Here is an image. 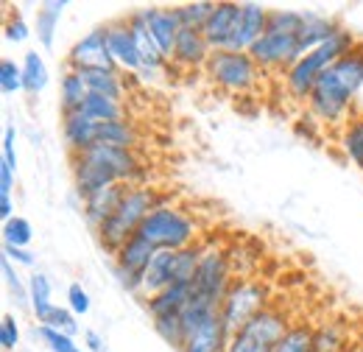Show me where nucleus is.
Returning <instances> with one entry per match:
<instances>
[{"label": "nucleus", "mask_w": 363, "mask_h": 352, "mask_svg": "<svg viewBox=\"0 0 363 352\" xmlns=\"http://www.w3.org/2000/svg\"><path fill=\"white\" fill-rule=\"evenodd\" d=\"M204 76L210 79V84L224 89L235 98H243L249 92L260 87L263 70L260 65L252 59V53L243 50H213L210 62L204 65Z\"/></svg>", "instance_id": "5"}, {"label": "nucleus", "mask_w": 363, "mask_h": 352, "mask_svg": "<svg viewBox=\"0 0 363 352\" xmlns=\"http://www.w3.org/2000/svg\"><path fill=\"white\" fill-rule=\"evenodd\" d=\"M249 53L263 73H279V76H285L305 56L299 34H277V31H266Z\"/></svg>", "instance_id": "9"}, {"label": "nucleus", "mask_w": 363, "mask_h": 352, "mask_svg": "<svg viewBox=\"0 0 363 352\" xmlns=\"http://www.w3.org/2000/svg\"><path fill=\"white\" fill-rule=\"evenodd\" d=\"M355 45H358V37H355L347 26H341L327 43H321L318 48L308 50V53L282 76L285 92H288L294 101H305V104H308V98H311L313 87L318 84V79H321L341 56H347Z\"/></svg>", "instance_id": "3"}, {"label": "nucleus", "mask_w": 363, "mask_h": 352, "mask_svg": "<svg viewBox=\"0 0 363 352\" xmlns=\"http://www.w3.org/2000/svg\"><path fill=\"white\" fill-rule=\"evenodd\" d=\"M104 34H106V45H109V53H112L118 70H123V73H137V70L143 67V59H140L135 34H132L126 17H118V20L104 23Z\"/></svg>", "instance_id": "13"}, {"label": "nucleus", "mask_w": 363, "mask_h": 352, "mask_svg": "<svg viewBox=\"0 0 363 352\" xmlns=\"http://www.w3.org/2000/svg\"><path fill=\"white\" fill-rule=\"evenodd\" d=\"M3 34H6V40L14 45L26 43L28 37H31V28H28V23L23 20V14L14 9V11H9L6 14V23H3Z\"/></svg>", "instance_id": "44"}, {"label": "nucleus", "mask_w": 363, "mask_h": 352, "mask_svg": "<svg viewBox=\"0 0 363 352\" xmlns=\"http://www.w3.org/2000/svg\"><path fill=\"white\" fill-rule=\"evenodd\" d=\"M229 344H232V333L227 330L221 313H213L184 339V347L179 352H229Z\"/></svg>", "instance_id": "16"}, {"label": "nucleus", "mask_w": 363, "mask_h": 352, "mask_svg": "<svg viewBox=\"0 0 363 352\" xmlns=\"http://www.w3.org/2000/svg\"><path fill=\"white\" fill-rule=\"evenodd\" d=\"M3 258H9L14 265H28L34 268V255L28 249H20V246H3Z\"/></svg>", "instance_id": "48"}, {"label": "nucleus", "mask_w": 363, "mask_h": 352, "mask_svg": "<svg viewBox=\"0 0 363 352\" xmlns=\"http://www.w3.org/2000/svg\"><path fill=\"white\" fill-rule=\"evenodd\" d=\"M201 246H204L201 263H199V271H196L190 288H193V294L216 302L218 310H221V302L227 297L229 285L235 282V274H232V265H229V258H227V246L213 243V241H207Z\"/></svg>", "instance_id": "8"}, {"label": "nucleus", "mask_w": 363, "mask_h": 352, "mask_svg": "<svg viewBox=\"0 0 363 352\" xmlns=\"http://www.w3.org/2000/svg\"><path fill=\"white\" fill-rule=\"evenodd\" d=\"M302 23H305V11H291V9L269 11V31H277V34H299Z\"/></svg>", "instance_id": "38"}, {"label": "nucleus", "mask_w": 363, "mask_h": 352, "mask_svg": "<svg viewBox=\"0 0 363 352\" xmlns=\"http://www.w3.org/2000/svg\"><path fill=\"white\" fill-rule=\"evenodd\" d=\"M98 126L92 118H87L84 112H70V115H62V140L73 154H84L90 151L92 145H98Z\"/></svg>", "instance_id": "19"}, {"label": "nucleus", "mask_w": 363, "mask_h": 352, "mask_svg": "<svg viewBox=\"0 0 363 352\" xmlns=\"http://www.w3.org/2000/svg\"><path fill=\"white\" fill-rule=\"evenodd\" d=\"M20 67H23V92H28L31 98L40 95V92L48 87V79H50V76H48V65H45V59H43V53L28 50V53L23 56Z\"/></svg>", "instance_id": "32"}, {"label": "nucleus", "mask_w": 363, "mask_h": 352, "mask_svg": "<svg viewBox=\"0 0 363 352\" xmlns=\"http://www.w3.org/2000/svg\"><path fill=\"white\" fill-rule=\"evenodd\" d=\"M291 324H294V316L274 302L263 313H257L240 333L232 336L229 352H274Z\"/></svg>", "instance_id": "7"}, {"label": "nucleus", "mask_w": 363, "mask_h": 352, "mask_svg": "<svg viewBox=\"0 0 363 352\" xmlns=\"http://www.w3.org/2000/svg\"><path fill=\"white\" fill-rule=\"evenodd\" d=\"M143 14H145V23H148L151 37L157 40L160 50H162V53L168 56V62H171L174 45H177V37H179V31H182L177 9H174V6H171V9H168V6H148V9H143Z\"/></svg>", "instance_id": "17"}, {"label": "nucleus", "mask_w": 363, "mask_h": 352, "mask_svg": "<svg viewBox=\"0 0 363 352\" xmlns=\"http://www.w3.org/2000/svg\"><path fill=\"white\" fill-rule=\"evenodd\" d=\"M37 336L45 341L48 347H50V352H84L79 344H76V339H73V336L59 333V330L45 327V324H40V327H37Z\"/></svg>", "instance_id": "41"}, {"label": "nucleus", "mask_w": 363, "mask_h": 352, "mask_svg": "<svg viewBox=\"0 0 363 352\" xmlns=\"http://www.w3.org/2000/svg\"><path fill=\"white\" fill-rule=\"evenodd\" d=\"M313 352H350V324L344 319H324L313 330Z\"/></svg>", "instance_id": "23"}, {"label": "nucleus", "mask_w": 363, "mask_h": 352, "mask_svg": "<svg viewBox=\"0 0 363 352\" xmlns=\"http://www.w3.org/2000/svg\"><path fill=\"white\" fill-rule=\"evenodd\" d=\"M140 132L137 126L126 118V121H112V123H101L98 126V143L101 145H115V148H132L140 151Z\"/></svg>", "instance_id": "27"}, {"label": "nucleus", "mask_w": 363, "mask_h": 352, "mask_svg": "<svg viewBox=\"0 0 363 352\" xmlns=\"http://www.w3.org/2000/svg\"><path fill=\"white\" fill-rule=\"evenodd\" d=\"M28 297H31V310H34L37 321H43L48 313H50V308L56 305V302H53V285H50L48 274L34 271V274L28 277Z\"/></svg>", "instance_id": "33"}, {"label": "nucleus", "mask_w": 363, "mask_h": 352, "mask_svg": "<svg viewBox=\"0 0 363 352\" xmlns=\"http://www.w3.org/2000/svg\"><path fill=\"white\" fill-rule=\"evenodd\" d=\"M269 11L272 9L260 6V3H240V11H238L235 31H232V40H229L227 50L249 53L255 48V43L269 31Z\"/></svg>", "instance_id": "12"}, {"label": "nucleus", "mask_w": 363, "mask_h": 352, "mask_svg": "<svg viewBox=\"0 0 363 352\" xmlns=\"http://www.w3.org/2000/svg\"><path fill=\"white\" fill-rule=\"evenodd\" d=\"M65 9H67L65 0H48L37 9V40L45 50L53 48V37H56V28H59Z\"/></svg>", "instance_id": "31"}, {"label": "nucleus", "mask_w": 363, "mask_h": 352, "mask_svg": "<svg viewBox=\"0 0 363 352\" xmlns=\"http://www.w3.org/2000/svg\"><path fill=\"white\" fill-rule=\"evenodd\" d=\"M0 347H3V352H11L20 347V324L11 313H6L3 321H0Z\"/></svg>", "instance_id": "45"}, {"label": "nucleus", "mask_w": 363, "mask_h": 352, "mask_svg": "<svg viewBox=\"0 0 363 352\" xmlns=\"http://www.w3.org/2000/svg\"><path fill=\"white\" fill-rule=\"evenodd\" d=\"M137 235L145 238L154 249H171V252L201 243L199 241L201 226H199L196 216H190L184 207H177L174 202L160 204L157 210H151L148 219L140 224Z\"/></svg>", "instance_id": "4"}, {"label": "nucleus", "mask_w": 363, "mask_h": 352, "mask_svg": "<svg viewBox=\"0 0 363 352\" xmlns=\"http://www.w3.org/2000/svg\"><path fill=\"white\" fill-rule=\"evenodd\" d=\"M154 330L160 333L162 341H168L174 350L184 347V327H182V313L174 316H162V319H154Z\"/></svg>", "instance_id": "39"}, {"label": "nucleus", "mask_w": 363, "mask_h": 352, "mask_svg": "<svg viewBox=\"0 0 363 352\" xmlns=\"http://www.w3.org/2000/svg\"><path fill=\"white\" fill-rule=\"evenodd\" d=\"M269 305H274L272 285L266 280H260V277H246V280H235L229 285L227 297H224L218 313H221L227 330L235 336V333H240L257 313H263Z\"/></svg>", "instance_id": "6"}, {"label": "nucleus", "mask_w": 363, "mask_h": 352, "mask_svg": "<svg viewBox=\"0 0 363 352\" xmlns=\"http://www.w3.org/2000/svg\"><path fill=\"white\" fill-rule=\"evenodd\" d=\"M154 246L145 241V238H140V235H132L121 249H118V255L112 258V268H115V277H118V282L129 291V294H137L140 297V285H143V271H145V265L151 263V258H154Z\"/></svg>", "instance_id": "10"}, {"label": "nucleus", "mask_w": 363, "mask_h": 352, "mask_svg": "<svg viewBox=\"0 0 363 352\" xmlns=\"http://www.w3.org/2000/svg\"><path fill=\"white\" fill-rule=\"evenodd\" d=\"M0 89H3L6 95L23 89V67H20L14 59H3V62H0Z\"/></svg>", "instance_id": "43"}, {"label": "nucleus", "mask_w": 363, "mask_h": 352, "mask_svg": "<svg viewBox=\"0 0 363 352\" xmlns=\"http://www.w3.org/2000/svg\"><path fill=\"white\" fill-rule=\"evenodd\" d=\"M174 263H177V252H171V249H157L154 252L151 263L143 271V285H140L143 302L174 285Z\"/></svg>", "instance_id": "18"}, {"label": "nucleus", "mask_w": 363, "mask_h": 352, "mask_svg": "<svg viewBox=\"0 0 363 352\" xmlns=\"http://www.w3.org/2000/svg\"><path fill=\"white\" fill-rule=\"evenodd\" d=\"M87 79V87L95 95H106V98H115V101H126L129 87L123 82V70H90L84 73Z\"/></svg>", "instance_id": "29"}, {"label": "nucleus", "mask_w": 363, "mask_h": 352, "mask_svg": "<svg viewBox=\"0 0 363 352\" xmlns=\"http://www.w3.org/2000/svg\"><path fill=\"white\" fill-rule=\"evenodd\" d=\"M129 187L132 185L115 182V185H106V187L95 190L92 196H87L82 202V213H84V219H87V224H90L92 229H98L101 224H106V221L118 213V207H121L123 196L129 193Z\"/></svg>", "instance_id": "15"}, {"label": "nucleus", "mask_w": 363, "mask_h": 352, "mask_svg": "<svg viewBox=\"0 0 363 352\" xmlns=\"http://www.w3.org/2000/svg\"><path fill=\"white\" fill-rule=\"evenodd\" d=\"M104 352H106V350H104Z\"/></svg>", "instance_id": "53"}, {"label": "nucleus", "mask_w": 363, "mask_h": 352, "mask_svg": "<svg viewBox=\"0 0 363 352\" xmlns=\"http://www.w3.org/2000/svg\"><path fill=\"white\" fill-rule=\"evenodd\" d=\"M126 23H129V28H132V34H135L137 50H140V59H143V67H148V70H168L171 62H168V56L160 50L157 40L151 37L143 9H137V11H132V14H126Z\"/></svg>", "instance_id": "20"}, {"label": "nucleus", "mask_w": 363, "mask_h": 352, "mask_svg": "<svg viewBox=\"0 0 363 352\" xmlns=\"http://www.w3.org/2000/svg\"><path fill=\"white\" fill-rule=\"evenodd\" d=\"M160 204H171V196H168V193H160L154 185H132L129 193L123 196L118 213L106 221V224H101V226L95 229L101 249L115 258L118 249H121L132 235H137L140 224L148 219V213L157 210Z\"/></svg>", "instance_id": "2"}, {"label": "nucleus", "mask_w": 363, "mask_h": 352, "mask_svg": "<svg viewBox=\"0 0 363 352\" xmlns=\"http://www.w3.org/2000/svg\"><path fill=\"white\" fill-rule=\"evenodd\" d=\"M67 308L76 316H87L90 313V294L82 288V282H70L67 288Z\"/></svg>", "instance_id": "46"}, {"label": "nucleus", "mask_w": 363, "mask_h": 352, "mask_svg": "<svg viewBox=\"0 0 363 352\" xmlns=\"http://www.w3.org/2000/svg\"><path fill=\"white\" fill-rule=\"evenodd\" d=\"M84 347L90 352H104V339H101L95 330H87V333H84Z\"/></svg>", "instance_id": "50"}, {"label": "nucleus", "mask_w": 363, "mask_h": 352, "mask_svg": "<svg viewBox=\"0 0 363 352\" xmlns=\"http://www.w3.org/2000/svg\"><path fill=\"white\" fill-rule=\"evenodd\" d=\"M14 174L6 163H0V196H11V187H14Z\"/></svg>", "instance_id": "49"}, {"label": "nucleus", "mask_w": 363, "mask_h": 352, "mask_svg": "<svg viewBox=\"0 0 363 352\" xmlns=\"http://www.w3.org/2000/svg\"><path fill=\"white\" fill-rule=\"evenodd\" d=\"M82 112L87 118H92L95 123H112V121H126L129 118L123 101H115V98H106V95H95V92L87 95Z\"/></svg>", "instance_id": "28"}, {"label": "nucleus", "mask_w": 363, "mask_h": 352, "mask_svg": "<svg viewBox=\"0 0 363 352\" xmlns=\"http://www.w3.org/2000/svg\"><path fill=\"white\" fill-rule=\"evenodd\" d=\"M87 95H90V87H87L84 73L65 67V73H62V79H59V106H62V115L82 112Z\"/></svg>", "instance_id": "24"}, {"label": "nucleus", "mask_w": 363, "mask_h": 352, "mask_svg": "<svg viewBox=\"0 0 363 352\" xmlns=\"http://www.w3.org/2000/svg\"><path fill=\"white\" fill-rule=\"evenodd\" d=\"M0 268H3V280H6L9 291L14 294V299H17L20 305H31V297H28V285H23V280H20V274H17L14 263H11L9 258H3V260H0Z\"/></svg>", "instance_id": "42"}, {"label": "nucleus", "mask_w": 363, "mask_h": 352, "mask_svg": "<svg viewBox=\"0 0 363 352\" xmlns=\"http://www.w3.org/2000/svg\"><path fill=\"white\" fill-rule=\"evenodd\" d=\"M34 238V226L31 221L23 219V216H14L3 224V246H20V249H28Z\"/></svg>", "instance_id": "37"}, {"label": "nucleus", "mask_w": 363, "mask_h": 352, "mask_svg": "<svg viewBox=\"0 0 363 352\" xmlns=\"http://www.w3.org/2000/svg\"><path fill=\"white\" fill-rule=\"evenodd\" d=\"M14 140H17L14 126H6V132H3V145H0V163H6L11 171H17V151H14Z\"/></svg>", "instance_id": "47"}, {"label": "nucleus", "mask_w": 363, "mask_h": 352, "mask_svg": "<svg viewBox=\"0 0 363 352\" xmlns=\"http://www.w3.org/2000/svg\"><path fill=\"white\" fill-rule=\"evenodd\" d=\"M0 219L3 224L9 219H14V204H11V196H0Z\"/></svg>", "instance_id": "51"}, {"label": "nucleus", "mask_w": 363, "mask_h": 352, "mask_svg": "<svg viewBox=\"0 0 363 352\" xmlns=\"http://www.w3.org/2000/svg\"><path fill=\"white\" fill-rule=\"evenodd\" d=\"M213 56V48L204 40L201 31H190V28H182L177 45H174V53H171V67L177 70H204V65L210 62Z\"/></svg>", "instance_id": "14"}, {"label": "nucleus", "mask_w": 363, "mask_h": 352, "mask_svg": "<svg viewBox=\"0 0 363 352\" xmlns=\"http://www.w3.org/2000/svg\"><path fill=\"white\" fill-rule=\"evenodd\" d=\"M344 23H338L335 17H327V14H316V11H305V23H302V31H299V43L302 50H313L321 43H327Z\"/></svg>", "instance_id": "25"}, {"label": "nucleus", "mask_w": 363, "mask_h": 352, "mask_svg": "<svg viewBox=\"0 0 363 352\" xmlns=\"http://www.w3.org/2000/svg\"><path fill=\"white\" fill-rule=\"evenodd\" d=\"M201 252H204L201 243L187 246V249H179V252H177V263H174V285H193V277H196L199 263H201Z\"/></svg>", "instance_id": "36"}, {"label": "nucleus", "mask_w": 363, "mask_h": 352, "mask_svg": "<svg viewBox=\"0 0 363 352\" xmlns=\"http://www.w3.org/2000/svg\"><path fill=\"white\" fill-rule=\"evenodd\" d=\"M363 89V40L341 56L313 87L308 98V112L318 123L327 126H347L352 118V104Z\"/></svg>", "instance_id": "1"}, {"label": "nucleus", "mask_w": 363, "mask_h": 352, "mask_svg": "<svg viewBox=\"0 0 363 352\" xmlns=\"http://www.w3.org/2000/svg\"><path fill=\"white\" fill-rule=\"evenodd\" d=\"M40 324L53 327V330H59V333H67V336H73V339H76V333H79V316L70 308H62V305H53L50 313H48Z\"/></svg>", "instance_id": "40"}, {"label": "nucleus", "mask_w": 363, "mask_h": 352, "mask_svg": "<svg viewBox=\"0 0 363 352\" xmlns=\"http://www.w3.org/2000/svg\"><path fill=\"white\" fill-rule=\"evenodd\" d=\"M70 168H73V185H76V193H79L82 202H84L87 196H92L95 190H101V187L118 182L104 165L87 160L84 154H73V157H70Z\"/></svg>", "instance_id": "21"}, {"label": "nucleus", "mask_w": 363, "mask_h": 352, "mask_svg": "<svg viewBox=\"0 0 363 352\" xmlns=\"http://www.w3.org/2000/svg\"><path fill=\"white\" fill-rule=\"evenodd\" d=\"M350 352H363V344H352V347H350Z\"/></svg>", "instance_id": "52"}, {"label": "nucleus", "mask_w": 363, "mask_h": 352, "mask_svg": "<svg viewBox=\"0 0 363 352\" xmlns=\"http://www.w3.org/2000/svg\"><path fill=\"white\" fill-rule=\"evenodd\" d=\"M174 9H177V17H179L182 28L204 31L210 14L216 11V3H210V0H193V3H182V6H174Z\"/></svg>", "instance_id": "35"}, {"label": "nucleus", "mask_w": 363, "mask_h": 352, "mask_svg": "<svg viewBox=\"0 0 363 352\" xmlns=\"http://www.w3.org/2000/svg\"><path fill=\"white\" fill-rule=\"evenodd\" d=\"M190 297H193V288L190 285H171L162 294L145 299V310H148L151 321L154 319H162V316H174V313H182V308L187 305Z\"/></svg>", "instance_id": "26"}, {"label": "nucleus", "mask_w": 363, "mask_h": 352, "mask_svg": "<svg viewBox=\"0 0 363 352\" xmlns=\"http://www.w3.org/2000/svg\"><path fill=\"white\" fill-rule=\"evenodd\" d=\"M249 241H240V243H232L227 246V258L232 265V274L235 280H246V277H255L257 265H260V252H249Z\"/></svg>", "instance_id": "34"}, {"label": "nucleus", "mask_w": 363, "mask_h": 352, "mask_svg": "<svg viewBox=\"0 0 363 352\" xmlns=\"http://www.w3.org/2000/svg\"><path fill=\"white\" fill-rule=\"evenodd\" d=\"M65 67L70 70H79V73H90V70H118L112 53H109V45H106V34H104V26L92 28L90 34H84L79 43L70 48L67 59H65Z\"/></svg>", "instance_id": "11"}, {"label": "nucleus", "mask_w": 363, "mask_h": 352, "mask_svg": "<svg viewBox=\"0 0 363 352\" xmlns=\"http://www.w3.org/2000/svg\"><path fill=\"white\" fill-rule=\"evenodd\" d=\"M338 145H341L344 157L358 171H363V112H355L347 121V126L341 129V137H338Z\"/></svg>", "instance_id": "30"}, {"label": "nucleus", "mask_w": 363, "mask_h": 352, "mask_svg": "<svg viewBox=\"0 0 363 352\" xmlns=\"http://www.w3.org/2000/svg\"><path fill=\"white\" fill-rule=\"evenodd\" d=\"M238 11H240V3H232V0L216 3V11L210 14V20H207V26H204V31H201L213 50H227L229 48Z\"/></svg>", "instance_id": "22"}]
</instances>
